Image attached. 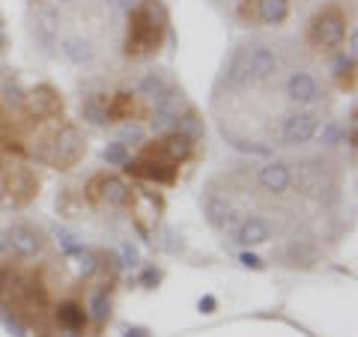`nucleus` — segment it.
Returning a JSON list of instances; mask_svg holds the SVG:
<instances>
[{"label":"nucleus","mask_w":358,"mask_h":337,"mask_svg":"<svg viewBox=\"0 0 358 337\" xmlns=\"http://www.w3.org/2000/svg\"><path fill=\"white\" fill-rule=\"evenodd\" d=\"M338 203V171L322 155L236 164L212 179L200 200L224 245L245 254L275 245V263L287 266L313 263L322 221H331Z\"/></svg>","instance_id":"obj_1"},{"label":"nucleus","mask_w":358,"mask_h":337,"mask_svg":"<svg viewBox=\"0 0 358 337\" xmlns=\"http://www.w3.org/2000/svg\"><path fill=\"white\" fill-rule=\"evenodd\" d=\"M331 89L293 39H245L212 87V114L233 150L275 155L301 147L326 126Z\"/></svg>","instance_id":"obj_2"},{"label":"nucleus","mask_w":358,"mask_h":337,"mask_svg":"<svg viewBox=\"0 0 358 337\" xmlns=\"http://www.w3.org/2000/svg\"><path fill=\"white\" fill-rule=\"evenodd\" d=\"M164 33H167V13L162 0H138V6L129 13L126 57L129 60L152 57L162 48Z\"/></svg>","instance_id":"obj_3"},{"label":"nucleus","mask_w":358,"mask_h":337,"mask_svg":"<svg viewBox=\"0 0 358 337\" xmlns=\"http://www.w3.org/2000/svg\"><path fill=\"white\" fill-rule=\"evenodd\" d=\"M308 36L313 42V48H322V51L338 48V45H343V39H346V18L338 13V9H322V13L310 21Z\"/></svg>","instance_id":"obj_4"},{"label":"nucleus","mask_w":358,"mask_h":337,"mask_svg":"<svg viewBox=\"0 0 358 337\" xmlns=\"http://www.w3.org/2000/svg\"><path fill=\"white\" fill-rule=\"evenodd\" d=\"M289 15V0H257V18H260V24H284Z\"/></svg>","instance_id":"obj_5"},{"label":"nucleus","mask_w":358,"mask_h":337,"mask_svg":"<svg viewBox=\"0 0 358 337\" xmlns=\"http://www.w3.org/2000/svg\"><path fill=\"white\" fill-rule=\"evenodd\" d=\"M108 6L114 9V13H122V15H129L134 6H138V0H108Z\"/></svg>","instance_id":"obj_6"},{"label":"nucleus","mask_w":358,"mask_h":337,"mask_svg":"<svg viewBox=\"0 0 358 337\" xmlns=\"http://www.w3.org/2000/svg\"><path fill=\"white\" fill-rule=\"evenodd\" d=\"M60 3H75V0H60Z\"/></svg>","instance_id":"obj_7"},{"label":"nucleus","mask_w":358,"mask_h":337,"mask_svg":"<svg viewBox=\"0 0 358 337\" xmlns=\"http://www.w3.org/2000/svg\"><path fill=\"white\" fill-rule=\"evenodd\" d=\"M236 3H239V0H236Z\"/></svg>","instance_id":"obj_8"}]
</instances>
